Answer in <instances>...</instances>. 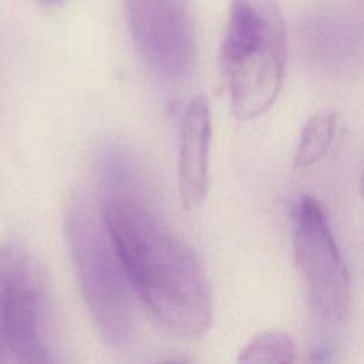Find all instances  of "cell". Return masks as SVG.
Here are the masks:
<instances>
[{"label":"cell","instance_id":"obj_12","mask_svg":"<svg viewBox=\"0 0 364 364\" xmlns=\"http://www.w3.org/2000/svg\"><path fill=\"white\" fill-rule=\"evenodd\" d=\"M361 192H363V196H364V171H363V176H361Z\"/></svg>","mask_w":364,"mask_h":364},{"label":"cell","instance_id":"obj_6","mask_svg":"<svg viewBox=\"0 0 364 364\" xmlns=\"http://www.w3.org/2000/svg\"><path fill=\"white\" fill-rule=\"evenodd\" d=\"M47 282L38 262L27 252L13 277L6 338L16 364H64L50 337Z\"/></svg>","mask_w":364,"mask_h":364},{"label":"cell","instance_id":"obj_8","mask_svg":"<svg viewBox=\"0 0 364 364\" xmlns=\"http://www.w3.org/2000/svg\"><path fill=\"white\" fill-rule=\"evenodd\" d=\"M338 117L333 111H323L307 119L301 128L294 155L297 168H310L330 149L337 129Z\"/></svg>","mask_w":364,"mask_h":364},{"label":"cell","instance_id":"obj_3","mask_svg":"<svg viewBox=\"0 0 364 364\" xmlns=\"http://www.w3.org/2000/svg\"><path fill=\"white\" fill-rule=\"evenodd\" d=\"M64 232L75 276L101 336L122 344L134 331L131 287L97 196L74 192L64 212Z\"/></svg>","mask_w":364,"mask_h":364},{"label":"cell","instance_id":"obj_9","mask_svg":"<svg viewBox=\"0 0 364 364\" xmlns=\"http://www.w3.org/2000/svg\"><path fill=\"white\" fill-rule=\"evenodd\" d=\"M237 364H299V355L286 331L266 330L243 346L237 355Z\"/></svg>","mask_w":364,"mask_h":364},{"label":"cell","instance_id":"obj_13","mask_svg":"<svg viewBox=\"0 0 364 364\" xmlns=\"http://www.w3.org/2000/svg\"><path fill=\"white\" fill-rule=\"evenodd\" d=\"M164 364H181V363H176V361H169V363H164Z\"/></svg>","mask_w":364,"mask_h":364},{"label":"cell","instance_id":"obj_10","mask_svg":"<svg viewBox=\"0 0 364 364\" xmlns=\"http://www.w3.org/2000/svg\"><path fill=\"white\" fill-rule=\"evenodd\" d=\"M24 252L26 249L16 242H7L0 246V363L7 351L6 323L11 283Z\"/></svg>","mask_w":364,"mask_h":364},{"label":"cell","instance_id":"obj_5","mask_svg":"<svg viewBox=\"0 0 364 364\" xmlns=\"http://www.w3.org/2000/svg\"><path fill=\"white\" fill-rule=\"evenodd\" d=\"M132 41L145 64L168 80L186 77L196 55L188 0H124Z\"/></svg>","mask_w":364,"mask_h":364},{"label":"cell","instance_id":"obj_4","mask_svg":"<svg viewBox=\"0 0 364 364\" xmlns=\"http://www.w3.org/2000/svg\"><path fill=\"white\" fill-rule=\"evenodd\" d=\"M293 252L311 309L328 323H340L350 311V277L321 203L299 198L291 212Z\"/></svg>","mask_w":364,"mask_h":364},{"label":"cell","instance_id":"obj_1","mask_svg":"<svg viewBox=\"0 0 364 364\" xmlns=\"http://www.w3.org/2000/svg\"><path fill=\"white\" fill-rule=\"evenodd\" d=\"M95 168L97 200L135 297L169 336L200 337L212 321V294L195 249L156 212L127 149L102 146Z\"/></svg>","mask_w":364,"mask_h":364},{"label":"cell","instance_id":"obj_2","mask_svg":"<svg viewBox=\"0 0 364 364\" xmlns=\"http://www.w3.org/2000/svg\"><path fill=\"white\" fill-rule=\"evenodd\" d=\"M286 60V23L277 3L230 0L219 63L239 119H253L273 105Z\"/></svg>","mask_w":364,"mask_h":364},{"label":"cell","instance_id":"obj_7","mask_svg":"<svg viewBox=\"0 0 364 364\" xmlns=\"http://www.w3.org/2000/svg\"><path fill=\"white\" fill-rule=\"evenodd\" d=\"M210 138L209 101L202 94L195 95L182 115L178 148V189L186 209L200 205L208 193Z\"/></svg>","mask_w":364,"mask_h":364},{"label":"cell","instance_id":"obj_11","mask_svg":"<svg viewBox=\"0 0 364 364\" xmlns=\"http://www.w3.org/2000/svg\"><path fill=\"white\" fill-rule=\"evenodd\" d=\"M43 3H47V4H55V3H58V1H61V0H41Z\"/></svg>","mask_w":364,"mask_h":364}]
</instances>
